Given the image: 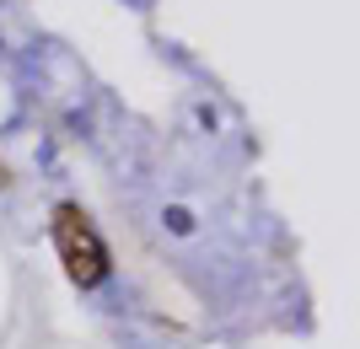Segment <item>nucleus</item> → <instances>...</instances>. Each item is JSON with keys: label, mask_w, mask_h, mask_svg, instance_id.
<instances>
[{"label": "nucleus", "mask_w": 360, "mask_h": 349, "mask_svg": "<svg viewBox=\"0 0 360 349\" xmlns=\"http://www.w3.org/2000/svg\"><path fill=\"white\" fill-rule=\"evenodd\" d=\"M54 247H60V263L75 285H103L108 247H103V237H97V226L86 220L81 204H60L54 210Z\"/></svg>", "instance_id": "f257e3e1"}]
</instances>
